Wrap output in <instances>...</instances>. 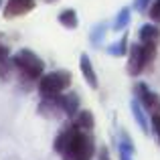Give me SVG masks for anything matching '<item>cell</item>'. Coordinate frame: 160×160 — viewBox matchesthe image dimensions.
<instances>
[{"mask_svg":"<svg viewBox=\"0 0 160 160\" xmlns=\"http://www.w3.org/2000/svg\"><path fill=\"white\" fill-rule=\"evenodd\" d=\"M12 63L16 69V79L24 83V89L32 81H39L45 75V61L31 49H20L12 55Z\"/></svg>","mask_w":160,"mask_h":160,"instance_id":"1","label":"cell"},{"mask_svg":"<svg viewBox=\"0 0 160 160\" xmlns=\"http://www.w3.org/2000/svg\"><path fill=\"white\" fill-rule=\"evenodd\" d=\"M95 152H98V148H95V140L91 136V132L75 130L67 148L61 152V158L63 160H93Z\"/></svg>","mask_w":160,"mask_h":160,"instance_id":"2","label":"cell"},{"mask_svg":"<svg viewBox=\"0 0 160 160\" xmlns=\"http://www.w3.org/2000/svg\"><path fill=\"white\" fill-rule=\"evenodd\" d=\"M73 83V75L69 69H57L51 73H45L39 79V93L41 98H59L61 93H65Z\"/></svg>","mask_w":160,"mask_h":160,"instance_id":"3","label":"cell"},{"mask_svg":"<svg viewBox=\"0 0 160 160\" xmlns=\"http://www.w3.org/2000/svg\"><path fill=\"white\" fill-rule=\"evenodd\" d=\"M136 95L138 102L142 103V108L150 113V116H160V98L158 93H154L146 83H138L136 85Z\"/></svg>","mask_w":160,"mask_h":160,"instance_id":"4","label":"cell"},{"mask_svg":"<svg viewBox=\"0 0 160 160\" xmlns=\"http://www.w3.org/2000/svg\"><path fill=\"white\" fill-rule=\"evenodd\" d=\"M35 6H37L35 0H8L4 6V18L10 20L16 16H24L31 10H35Z\"/></svg>","mask_w":160,"mask_h":160,"instance_id":"5","label":"cell"},{"mask_svg":"<svg viewBox=\"0 0 160 160\" xmlns=\"http://www.w3.org/2000/svg\"><path fill=\"white\" fill-rule=\"evenodd\" d=\"M37 109H39V116L47 118V120H61V118H65V112L61 108L59 98H43Z\"/></svg>","mask_w":160,"mask_h":160,"instance_id":"6","label":"cell"},{"mask_svg":"<svg viewBox=\"0 0 160 160\" xmlns=\"http://www.w3.org/2000/svg\"><path fill=\"white\" fill-rule=\"evenodd\" d=\"M128 73L132 77H138V75L144 73V61H142V43H134L130 45L128 51Z\"/></svg>","mask_w":160,"mask_h":160,"instance_id":"7","label":"cell"},{"mask_svg":"<svg viewBox=\"0 0 160 160\" xmlns=\"http://www.w3.org/2000/svg\"><path fill=\"white\" fill-rule=\"evenodd\" d=\"M59 102H61V108H63V112H65V116L69 118V120H73V118L77 116L81 102H79V95L75 93V91H65V93H61L59 95Z\"/></svg>","mask_w":160,"mask_h":160,"instance_id":"8","label":"cell"},{"mask_svg":"<svg viewBox=\"0 0 160 160\" xmlns=\"http://www.w3.org/2000/svg\"><path fill=\"white\" fill-rule=\"evenodd\" d=\"M75 130H77V128L73 126V122H67V124L59 130L57 138H55V142H53V148H55V152H57V154H61L63 150L67 148V144H69V140L73 138Z\"/></svg>","mask_w":160,"mask_h":160,"instance_id":"9","label":"cell"},{"mask_svg":"<svg viewBox=\"0 0 160 160\" xmlns=\"http://www.w3.org/2000/svg\"><path fill=\"white\" fill-rule=\"evenodd\" d=\"M79 67H81V73H83V77H85L87 85H89L91 89H98V75H95L91 59H89L87 53H81V57H79Z\"/></svg>","mask_w":160,"mask_h":160,"instance_id":"10","label":"cell"},{"mask_svg":"<svg viewBox=\"0 0 160 160\" xmlns=\"http://www.w3.org/2000/svg\"><path fill=\"white\" fill-rule=\"evenodd\" d=\"M71 122H73V126L77 130H83V132H91V130H93V126H95L93 113H91L89 109H79L77 116H75Z\"/></svg>","mask_w":160,"mask_h":160,"instance_id":"11","label":"cell"},{"mask_svg":"<svg viewBox=\"0 0 160 160\" xmlns=\"http://www.w3.org/2000/svg\"><path fill=\"white\" fill-rule=\"evenodd\" d=\"M138 37H140V43L158 45L160 43V28L156 24H142L140 31H138Z\"/></svg>","mask_w":160,"mask_h":160,"instance_id":"12","label":"cell"},{"mask_svg":"<svg viewBox=\"0 0 160 160\" xmlns=\"http://www.w3.org/2000/svg\"><path fill=\"white\" fill-rule=\"evenodd\" d=\"M130 108H132V113H134V118H136L140 130L148 134L150 132V126H152V124H148V118H146V113H148V112L142 108V103L138 102V99H132V102H130Z\"/></svg>","mask_w":160,"mask_h":160,"instance_id":"13","label":"cell"},{"mask_svg":"<svg viewBox=\"0 0 160 160\" xmlns=\"http://www.w3.org/2000/svg\"><path fill=\"white\" fill-rule=\"evenodd\" d=\"M57 20H59V24H61V27L69 28V31H73V28H77V24H79L77 12H75L73 8H63V10L59 12Z\"/></svg>","mask_w":160,"mask_h":160,"instance_id":"14","label":"cell"},{"mask_svg":"<svg viewBox=\"0 0 160 160\" xmlns=\"http://www.w3.org/2000/svg\"><path fill=\"white\" fill-rule=\"evenodd\" d=\"M158 45L152 43H142V61H144V71H152V65L156 61Z\"/></svg>","mask_w":160,"mask_h":160,"instance_id":"15","label":"cell"},{"mask_svg":"<svg viewBox=\"0 0 160 160\" xmlns=\"http://www.w3.org/2000/svg\"><path fill=\"white\" fill-rule=\"evenodd\" d=\"M106 51L109 55H113V57H124V55H128V51H130V47H128V35H122V39L118 41V43L109 45Z\"/></svg>","mask_w":160,"mask_h":160,"instance_id":"16","label":"cell"},{"mask_svg":"<svg viewBox=\"0 0 160 160\" xmlns=\"http://www.w3.org/2000/svg\"><path fill=\"white\" fill-rule=\"evenodd\" d=\"M128 24H130V6H124V8H122V10L116 14L112 28H113V31H124Z\"/></svg>","mask_w":160,"mask_h":160,"instance_id":"17","label":"cell"},{"mask_svg":"<svg viewBox=\"0 0 160 160\" xmlns=\"http://www.w3.org/2000/svg\"><path fill=\"white\" fill-rule=\"evenodd\" d=\"M106 28H108V24L106 22H102V24H98V27H93V31H91V43L98 47V45H102V41H103V37H106Z\"/></svg>","mask_w":160,"mask_h":160,"instance_id":"18","label":"cell"},{"mask_svg":"<svg viewBox=\"0 0 160 160\" xmlns=\"http://www.w3.org/2000/svg\"><path fill=\"white\" fill-rule=\"evenodd\" d=\"M148 16L152 18V22H160V0H154L152 6L148 10Z\"/></svg>","mask_w":160,"mask_h":160,"instance_id":"19","label":"cell"},{"mask_svg":"<svg viewBox=\"0 0 160 160\" xmlns=\"http://www.w3.org/2000/svg\"><path fill=\"white\" fill-rule=\"evenodd\" d=\"M6 59H10V49H8V45L0 41V63H4Z\"/></svg>","mask_w":160,"mask_h":160,"instance_id":"20","label":"cell"},{"mask_svg":"<svg viewBox=\"0 0 160 160\" xmlns=\"http://www.w3.org/2000/svg\"><path fill=\"white\" fill-rule=\"evenodd\" d=\"M150 124H152V130H154V134H156V138L160 142V116H152Z\"/></svg>","mask_w":160,"mask_h":160,"instance_id":"21","label":"cell"},{"mask_svg":"<svg viewBox=\"0 0 160 160\" xmlns=\"http://www.w3.org/2000/svg\"><path fill=\"white\" fill-rule=\"evenodd\" d=\"M98 160H112V158H109L108 146H99V148H98Z\"/></svg>","mask_w":160,"mask_h":160,"instance_id":"22","label":"cell"},{"mask_svg":"<svg viewBox=\"0 0 160 160\" xmlns=\"http://www.w3.org/2000/svg\"><path fill=\"white\" fill-rule=\"evenodd\" d=\"M150 4V0H136V10H140V12H146V6Z\"/></svg>","mask_w":160,"mask_h":160,"instance_id":"23","label":"cell"},{"mask_svg":"<svg viewBox=\"0 0 160 160\" xmlns=\"http://www.w3.org/2000/svg\"><path fill=\"white\" fill-rule=\"evenodd\" d=\"M45 2H47V4H53V2H57V0H45Z\"/></svg>","mask_w":160,"mask_h":160,"instance_id":"24","label":"cell"},{"mask_svg":"<svg viewBox=\"0 0 160 160\" xmlns=\"http://www.w3.org/2000/svg\"><path fill=\"white\" fill-rule=\"evenodd\" d=\"M0 6H2V0H0Z\"/></svg>","mask_w":160,"mask_h":160,"instance_id":"25","label":"cell"}]
</instances>
